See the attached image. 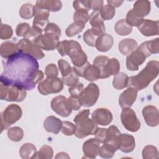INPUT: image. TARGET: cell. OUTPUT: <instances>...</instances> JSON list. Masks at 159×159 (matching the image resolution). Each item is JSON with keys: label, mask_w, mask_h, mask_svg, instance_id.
<instances>
[{"label": "cell", "mask_w": 159, "mask_h": 159, "mask_svg": "<svg viewBox=\"0 0 159 159\" xmlns=\"http://www.w3.org/2000/svg\"><path fill=\"white\" fill-rule=\"evenodd\" d=\"M61 131L65 135L71 136L75 135L76 131L75 125L69 121H62Z\"/></svg>", "instance_id": "obj_43"}, {"label": "cell", "mask_w": 159, "mask_h": 159, "mask_svg": "<svg viewBox=\"0 0 159 159\" xmlns=\"http://www.w3.org/2000/svg\"><path fill=\"white\" fill-rule=\"evenodd\" d=\"M100 142L95 138H91L84 142L83 152L85 158H95L99 154L100 150Z\"/></svg>", "instance_id": "obj_18"}, {"label": "cell", "mask_w": 159, "mask_h": 159, "mask_svg": "<svg viewBox=\"0 0 159 159\" xmlns=\"http://www.w3.org/2000/svg\"><path fill=\"white\" fill-rule=\"evenodd\" d=\"M111 112L106 108H98L91 114L92 120L97 124L102 126L109 125L112 120Z\"/></svg>", "instance_id": "obj_15"}, {"label": "cell", "mask_w": 159, "mask_h": 159, "mask_svg": "<svg viewBox=\"0 0 159 159\" xmlns=\"http://www.w3.org/2000/svg\"><path fill=\"white\" fill-rule=\"evenodd\" d=\"M116 32L119 35L124 36L130 34L132 30V27L129 25L125 19H120L118 20L114 26Z\"/></svg>", "instance_id": "obj_34"}, {"label": "cell", "mask_w": 159, "mask_h": 159, "mask_svg": "<svg viewBox=\"0 0 159 159\" xmlns=\"http://www.w3.org/2000/svg\"><path fill=\"white\" fill-rule=\"evenodd\" d=\"M123 2H124L123 1H111V0L107 1V4L112 6L114 8L119 7L123 3Z\"/></svg>", "instance_id": "obj_60"}, {"label": "cell", "mask_w": 159, "mask_h": 159, "mask_svg": "<svg viewBox=\"0 0 159 159\" xmlns=\"http://www.w3.org/2000/svg\"><path fill=\"white\" fill-rule=\"evenodd\" d=\"M132 10L136 16L143 19L150 12V2L147 0L136 1L134 4Z\"/></svg>", "instance_id": "obj_24"}, {"label": "cell", "mask_w": 159, "mask_h": 159, "mask_svg": "<svg viewBox=\"0 0 159 159\" xmlns=\"http://www.w3.org/2000/svg\"><path fill=\"white\" fill-rule=\"evenodd\" d=\"M146 47L151 55L158 53L159 52V39L156 38L149 41H146Z\"/></svg>", "instance_id": "obj_50"}, {"label": "cell", "mask_w": 159, "mask_h": 159, "mask_svg": "<svg viewBox=\"0 0 159 159\" xmlns=\"http://www.w3.org/2000/svg\"><path fill=\"white\" fill-rule=\"evenodd\" d=\"M84 89V85L82 83L78 82L75 86L70 87L68 89V92L71 94V96L79 97L80 95L81 94Z\"/></svg>", "instance_id": "obj_55"}, {"label": "cell", "mask_w": 159, "mask_h": 159, "mask_svg": "<svg viewBox=\"0 0 159 159\" xmlns=\"http://www.w3.org/2000/svg\"><path fill=\"white\" fill-rule=\"evenodd\" d=\"M120 63L117 58H112L107 61L106 71L107 76L109 77L112 75H116L119 72Z\"/></svg>", "instance_id": "obj_35"}, {"label": "cell", "mask_w": 159, "mask_h": 159, "mask_svg": "<svg viewBox=\"0 0 159 159\" xmlns=\"http://www.w3.org/2000/svg\"><path fill=\"white\" fill-rule=\"evenodd\" d=\"M142 157L144 159L158 158V151L155 146L149 145L145 146L142 152Z\"/></svg>", "instance_id": "obj_39"}, {"label": "cell", "mask_w": 159, "mask_h": 159, "mask_svg": "<svg viewBox=\"0 0 159 159\" xmlns=\"http://www.w3.org/2000/svg\"><path fill=\"white\" fill-rule=\"evenodd\" d=\"M45 74L47 76H58V71L56 65L50 63L47 65L45 70Z\"/></svg>", "instance_id": "obj_56"}, {"label": "cell", "mask_w": 159, "mask_h": 159, "mask_svg": "<svg viewBox=\"0 0 159 159\" xmlns=\"http://www.w3.org/2000/svg\"><path fill=\"white\" fill-rule=\"evenodd\" d=\"M120 120L123 126L130 132H135L140 128V122L137 118L135 111L130 107L122 108Z\"/></svg>", "instance_id": "obj_9"}, {"label": "cell", "mask_w": 159, "mask_h": 159, "mask_svg": "<svg viewBox=\"0 0 159 159\" xmlns=\"http://www.w3.org/2000/svg\"><path fill=\"white\" fill-rule=\"evenodd\" d=\"M31 27L28 23L23 22L19 24L16 29V33L18 37H24V38L30 31Z\"/></svg>", "instance_id": "obj_47"}, {"label": "cell", "mask_w": 159, "mask_h": 159, "mask_svg": "<svg viewBox=\"0 0 159 159\" xmlns=\"http://www.w3.org/2000/svg\"><path fill=\"white\" fill-rule=\"evenodd\" d=\"M104 1L102 0H94L89 1V4L90 8L93 9L94 11H99L101 7L103 6Z\"/></svg>", "instance_id": "obj_59"}, {"label": "cell", "mask_w": 159, "mask_h": 159, "mask_svg": "<svg viewBox=\"0 0 159 159\" xmlns=\"http://www.w3.org/2000/svg\"><path fill=\"white\" fill-rule=\"evenodd\" d=\"M120 130L116 125H111L107 129V135L103 143L104 145L116 152L118 149L119 137L120 134Z\"/></svg>", "instance_id": "obj_17"}, {"label": "cell", "mask_w": 159, "mask_h": 159, "mask_svg": "<svg viewBox=\"0 0 159 159\" xmlns=\"http://www.w3.org/2000/svg\"><path fill=\"white\" fill-rule=\"evenodd\" d=\"M68 56L71 58L73 66H82L88 61L87 55L83 51L80 44L73 40H71V48Z\"/></svg>", "instance_id": "obj_10"}, {"label": "cell", "mask_w": 159, "mask_h": 159, "mask_svg": "<svg viewBox=\"0 0 159 159\" xmlns=\"http://www.w3.org/2000/svg\"><path fill=\"white\" fill-rule=\"evenodd\" d=\"M99 96V88L97 84L91 83L89 84L78 97L81 106L89 107L97 102Z\"/></svg>", "instance_id": "obj_8"}, {"label": "cell", "mask_w": 159, "mask_h": 159, "mask_svg": "<svg viewBox=\"0 0 159 159\" xmlns=\"http://www.w3.org/2000/svg\"><path fill=\"white\" fill-rule=\"evenodd\" d=\"M68 103L70 104V107L71 108L72 110L78 111L81 108V105L80 102L78 97L71 96L70 97H69L68 98Z\"/></svg>", "instance_id": "obj_57"}, {"label": "cell", "mask_w": 159, "mask_h": 159, "mask_svg": "<svg viewBox=\"0 0 159 159\" xmlns=\"http://www.w3.org/2000/svg\"><path fill=\"white\" fill-rule=\"evenodd\" d=\"M138 47V43L133 39L128 38L122 40L119 43V50L125 56H129Z\"/></svg>", "instance_id": "obj_26"}, {"label": "cell", "mask_w": 159, "mask_h": 159, "mask_svg": "<svg viewBox=\"0 0 159 159\" xmlns=\"http://www.w3.org/2000/svg\"><path fill=\"white\" fill-rule=\"evenodd\" d=\"M35 6L48 11L57 12L61 9L62 3L60 1L57 0H39L36 1Z\"/></svg>", "instance_id": "obj_28"}, {"label": "cell", "mask_w": 159, "mask_h": 159, "mask_svg": "<svg viewBox=\"0 0 159 159\" xmlns=\"http://www.w3.org/2000/svg\"><path fill=\"white\" fill-rule=\"evenodd\" d=\"M73 6L76 11L88 12L91 9L89 1H74L73 2Z\"/></svg>", "instance_id": "obj_52"}, {"label": "cell", "mask_w": 159, "mask_h": 159, "mask_svg": "<svg viewBox=\"0 0 159 159\" xmlns=\"http://www.w3.org/2000/svg\"><path fill=\"white\" fill-rule=\"evenodd\" d=\"M125 20L126 22L130 26H132V27L135 26V27H138L140 25L142 22L143 21V19L140 18L139 17L136 16L135 14V13L134 12L133 10L131 9L127 13L126 17H125Z\"/></svg>", "instance_id": "obj_42"}, {"label": "cell", "mask_w": 159, "mask_h": 159, "mask_svg": "<svg viewBox=\"0 0 159 159\" xmlns=\"http://www.w3.org/2000/svg\"><path fill=\"white\" fill-rule=\"evenodd\" d=\"M90 111L84 109L80 111L74 118L76 131L75 135L79 139H83L89 135H94L98 127V125L89 119Z\"/></svg>", "instance_id": "obj_3"}, {"label": "cell", "mask_w": 159, "mask_h": 159, "mask_svg": "<svg viewBox=\"0 0 159 159\" xmlns=\"http://www.w3.org/2000/svg\"><path fill=\"white\" fill-rule=\"evenodd\" d=\"M58 42L59 37L57 35L44 33L36 40L35 43L41 49L45 50H53L57 48Z\"/></svg>", "instance_id": "obj_13"}, {"label": "cell", "mask_w": 159, "mask_h": 159, "mask_svg": "<svg viewBox=\"0 0 159 159\" xmlns=\"http://www.w3.org/2000/svg\"><path fill=\"white\" fill-rule=\"evenodd\" d=\"M19 50L17 43L11 41H6L1 45L0 54L2 58L7 59L17 53Z\"/></svg>", "instance_id": "obj_25"}, {"label": "cell", "mask_w": 159, "mask_h": 159, "mask_svg": "<svg viewBox=\"0 0 159 159\" xmlns=\"http://www.w3.org/2000/svg\"><path fill=\"white\" fill-rule=\"evenodd\" d=\"M105 33V31L99 29L93 28L88 29L83 35V40L90 47H95L96 42L98 37Z\"/></svg>", "instance_id": "obj_27"}, {"label": "cell", "mask_w": 159, "mask_h": 159, "mask_svg": "<svg viewBox=\"0 0 159 159\" xmlns=\"http://www.w3.org/2000/svg\"><path fill=\"white\" fill-rule=\"evenodd\" d=\"M89 21L92 28L99 29L106 32V27L104 24V20L101 17L99 11H93L89 15Z\"/></svg>", "instance_id": "obj_31"}, {"label": "cell", "mask_w": 159, "mask_h": 159, "mask_svg": "<svg viewBox=\"0 0 159 159\" xmlns=\"http://www.w3.org/2000/svg\"><path fill=\"white\" fill-rule=\"evenodd\" d=\"M89 18V15L87 11H75L73 14L74 22H81L86 24Z\"/></svg>", "instance_id": "obj_48"}, {"label": "cell", "mask_w": 159, "mask_h": 159, "mask_svg": "<svg viewBox=\"0 0 159 159\" xmlns=\"http://www.w3.org/2000/svg\"><path fill=\"white\" fill-rule=\"evenodd\" d=\"M139 30L146 37H150L158 35V21L150 19H143L140 25L138 27Z\"/></svg>", "instance_id": "obj_20"}, {"label": "cell", "mask_w": 159, "mask_h": 159, "mask_svg": "<svg viewBox=\"0 0 159 159\" xmlns=\"http://www.w3.org/2000/svg\"><path fill=\"white\" fill-rule=\"evenodd\" d=\"M147 47L146 42L142 43L139 47L132 52L126 58V67L130 71H137L145 59L150 56Z\"/></svg>", "instance_id": "obj_4"}, {"label": "cell", "mask_w": 159, "mask_h": 159, "mask_svg": "<svg viewBox=\"0 0 159 159\" xmlns=\"http://www.w3.org/2000/svg\"><path fill=\"white\" fill-rule=\"evenodd\" d=\"M13 35L12 27L7 25L1 23L0 25V38L2 40L9 39Z\"/></svg>", "instance_id": "obj_46"}, {"label": "cell", "mask_w": 159, "mask_h": 159, "mask_svg": "<svg viewBox=\"0 0 159 159\" xmlns=\"http://www.w3.org/2000/svg\"><path fill=\"white\" fill-rule=\"evenodd\" d=\"M135 147V140L134 136L127 134H120L119 137L118 149L124 153H130Z\"/></svg>", "instance_id": "obj_21"}, {"label": "cell", "mask_w": 159, "mask_h": 159, "mask_svg": "<svg viewBox=\"0 0 159 159\" xmlns=\"http://www.w3.org/2000/svg\"><path fill=\"white\" fill-rule=\"evenodd\" d=\"M159 73V62L156 60L148 61L145 67L137 75L129 78L127 87L136 89L137 91L147 88L148 84L158 76Z\"/></svg>", "instance_id": "obj_2"}, {"label": "cell", "mask_w": 159, "mask_h": 159, "mask_svg": "<svg viewBox=\"0 0 159 159\" xmlns=\"http://www.w3.org/2000/svg\"><path fill=\"white\" fill-rule=\"evenodd\" d=\"M34 6L30 3L24 4L19 9V16L25 19H29L34 17Z\"/></svg>", "instance_id": "obj_40"}, {"label": "cell", "mask_w": 159, "mask_h": 159, "mask_svg": "<svg viewBox=\"0 0 159 159\" xmlns=\"http://www.w3.org/2000/svg\"><path fill=\"white\" fill-rule=\"evenodd\" d=\"M42 32H43L42 30L32 26L31 27L30 31L25 38L29 40V41L35 43L36 40L42 34Z\"/></svg>", "instance_id": "obj_51"}, {"label": "cell", "mask_w": 159, "mask_h": 159, "mask_svg": "<svg viewBox=\"0 0 159 159\" xmlns=\"http://www.w3.org/2000/svg\"><path fill=\"white\" fill-rule=\"evenodd\" d=\"M84 27L85 24L83 23L74 22L66 29L65 34L69 37H73L80 33L84 28Z\"/></svg>", "instance_id": "obj_38"}, {"label": "cell", "mask_w": 159, "mask_h": 159, "mask_svg": "<svg viewBox=\"0 0 159 159\" xmlns=\"http://www.w3.org/2000/svg\"><path fill=\"white\" fill-rule=\"evenodd\" d=\"M116 152L111 149L110 148L105 146L104 145H102L100 147V150L99 152V155L101 158H112L115 153Z\"/></svg>", "instance_id": "obj_54"}, {"label": "cell", "mask_w": 159, "mask_h": 159, "mask_svg": "<svg viewBox=\"0 0 159 159\" xmlns=\"http://www.w3.org/2000/svg\"><path fill=\"white\" fill-rule=\"evenodd\" d=\"M22 114L21 107L17 104L9 105L1 113V132L19 120Z\"/></svg>", "instance_id": "obj_6"}, {"label": "cell", "mask_w": 159, "mask_h": 159, "mask_svg": "<svg viewBox=\"0 0 159 159\" xmlns=\"http://www.w3.org/2000/svg\"><path fill=\"white\" fill-rule=\"evenodd\" d=\"M129 76L124 72H119L114 75L112 81V86L117 89H122L127 87Z\"/></svg>", "instance_id": "obj_33"}, {"label": "cell", "mask_w": 159, "mask_h": 159, "mask_svg": "<svg viewBox=\"0 0 159 159\" xmlns=\"http://www.w3.org/2000/svg\"><path fill=\"white\" fill-rule=\"evenodd\" d=\"M58 65L62 76H65L72 71V68L70 65L63 59H60L58 61Z\"/></svg>", "instance_id": "obj_49"}, {"label": "cell", "mask_w": 159, "mask_h": 159, "mask_svg": "<svg viewBox=\"0 0 159 159\" xmlns=\"http://www.w3.org/2000/svg\"><path fill=\"white\" fill-rule=\"evenodd\" d=\"M61 80L66 86L71 87L79 82V76L76 75L72 70V71L70 74L65 76H62Z\"/></svg>", "instance_id": "obj_44"}, {"label": "cell", "mask_w": 159, "mask_h": 159, "mask_svg": "<svg viewBox=\"0 0 159 159\" xmlns=\"http://www.w3.org/2000/svg\"><path fill=\"white\" fill-rule=\"evenodd\" d=\"M71 48V40H63L59 42L57 44V48L58 53L61 56L63 57L65 55H68Z\"/></svg>", "instance_id": "obj_45"}, {"label": "cell", "mask_w": 159, "mask_h": 159, "mask_svg": "<svg viewBox=\"0 0 159 159\" xmlns=\"http://www.w3.org/2000/svg\"><path fill=\"white\" fill-rule=\"evenodd\" d=\"M113 43V37L111 35L105 33L98 37L95 47L98 51L106 52L109 51L112 48Z\"/></svg>", "instance_id": "obj_23"}, {"label": "cell", "mask_w": 159, "mask_h": 159, "mask_svg": "<svg viewBox=\"0 0 159 159\" xmlns=\"http://www.w3.org/2000/svg\"><path fill=\"white\" fill-rule=\"evenodd\" d=\"M99 13L104 20H109L114 17L116 14V11L114 7L109 4H106L101 7Z\"/></svg>", "instance_id": "obj_41"}, {"label": "cell", "mask_w": 159, "mask_h": 159, "mask_svg": "<svg viewBox=\"0 0 159 159\" xmlns=\"http://www.w3.org/2000/svg\"><path fill=\"white\" fill-rule=\"evenodd\" d=\"M44 33H48L52 34L55 35H57L58 37H60L61 35V29L58 27V25H57L55 23L50 22L48 23L47 26L45 27L44 29Z\"/></svg>", "instance_id": "obj_53"}, {"label": "cell", "mask_w": 159, "mask_h": 159, "mask_svg": "<svg viewBox=\"0 0 159 159\" xmlns=\"http://www.w3.org/2000/svg\"><path fill=\"white\" fill-rule=\"evenodd\" d=\"M55 158H70V156L66 153L63 152L58 153Z\"/></svg>", "instance_id": "obj_61"}, {"label": "cell", "mask_w": 159, "mask_h": 159, "mask_svg": "<svg viewBox=\"0 0 159 159\" xmlns=\"http://www.w3.org/2000/svg\"><path fill=\"white\" fill-rule=\"evenodd\" d=\"M53 156V151L50 146L43 145L39 151L37 152L33 158L40 159H51Z\"/></svg>", "instance_id": "obj_37"}, {"label": "cell", "mask_w": 159, "mask_h": 159, "mask_svg": "<svg viewBox=\"0 0 159 159\" xmlns=\"http://www.w3.org/2000/svg\"><path fill=\"white\" fill-rule=\"evenodd\" d=\"M109 59V58L106 56L100 55L96 57L93 60V65L96 66L99 70L101 73V79L109 78L106 71V65Z\"/></svg>", "instance_id": "obj_30"}, {"label": "cell", "mask_w": 159, "mask_h": 159, "mask_svg": "<svg viewBox=\"0 0 159 159\" xmlns=\"http://www.w3.org/2000/svg\"><path fill=\"white\" fill-rule=\"evenodd\" d=\"M61 125L62 121L53 116H48L43 121V127L45 130L55 134H58L60 130H61Z\"/></svg>", "instance_id": "obj_22"}, {"label": "cell", "mask_w": 159, "mask_h": 159, "mask_svg": "<svg viewBox=\"0 0 159 159\" xmlns=\"http://www.w3.org/2000/svg\"><path fill=\"white\" fill-rule=\"evenodd\" d=\"M63 82L57 76H47L39 83L37 89L42 95H48L52 93H58L63 88Z\"/></svg>", "instance_id": "obj_7"}, {"label": "cell", "mask_w": 159, "mask_h": 159, "mask_svg": "<svg viewBox=\"0 0 159 159\" xmlns=\"http://www.w3.org/2000/svg\"><path fill=\"white\" fill-rule=\"evenodd\" d=\"M27 96L26 90L14 85H7L1 83L0 98L6 101L22 102Z\"/></svg>", "instance_id": "obj_5"}, {"label": "cell", "mask_w": 159, "mask_h": 159, "mask_svg": "<svg viewBox=\"0 0 159 159\" xmlns=\"http://www.w3.org/2000/svg\"><path fill=\"white\" fill-rule=\"evenodd\" d=\"M17 44L20 51L32 56L36 60H40L45 57L41 48L35 43L32 42L25 38L20 39Z\"/></svg>", "instance_id": "obj_12"}, {"label": "cell", "mask_w": 159, "mask_h": 159, "mask_svg": "<svg viewBox=\"0 0 159 159\" xmlns=\"http://www.w3.org/2000/svg\"><path fill=\"white\" fill-rule=\"evenodd\" d=\"M50 11L47 9L40 8L36 6L34 9V20L32 26L37 27L43 31L48 24V17Z\"/></svg>", "instance_id": "obj_14"}, {"label": "cell", "mask_w": 159, "mask_h": 159, "mask_svg": "<svg viewBox=\"0 0 159 159\" xmlns=\"http://www.w3.org/2000/svg\"><path fill=\"white\" fill-rule=\"evenodd\" d=\"M2 65L0 81L4 84L32 90L44 78L37 60L20 50L3 61Z\"/></svg>", "instance_id": "obj_1"}, {"label": "cell", "mask_w": 159, "mask_h": 159, "mask_svg": "<svg viewBox=\"0 0 159 159\" xmlns=\"http://www.w3.org/2000/svg\"><path fill=\"white\" fill-rule=\"evenodd\" d=\"M137 93L138 91L136 89L131 87L123 91L119 98L120 106L122 108L130 107L137 99Z\"/></svg>", "instance_id": "obj_19"}, {"label": "cell", "mask_w": 159, "mask_h": 159, "mask_svg": "<svg viewBox=\"0 0 159 159\" xmlns=\"http://www.w3.org/2000/svg\"><path fill=\"white\" fill-rule=\"evenodd\" d=\"M36 147L32 143H25L19 148V155L23 159L33 158L37 152Z\"/></svg>", "instance_id": "obj_29"}, {"label": "cell", "mask_w": 159, "mask_h": 159, "mask_svg": "<svg viewBox=\"0 0 159 159\" xmlns=\"http://www.w3.org/2000/svg\"><path fill=\"white\" fill-rule=\"evenodd\" d=\"M50 106L55 112L63 117L69 116L72 111L68 103V98L61 95L53 98L51 101Z\"/></svg>", "instance_id": "obj_11"}, {"label": "cell", "mask_w": 159, "mask_h": 159, "mask_svg": "<svg viewBox=\"0 0 159 159\" xmlns=\"http://www.w3.org/2000/svg\"><path fill=\"white\" fill-rule=\"evenodd\" d=\"M83 78L89 81H96L101 79V73L98 68L94 65L89 64L85 69Z\"/></svg>", "instance_id": "obj_32"}, {"label": "cell", "mask_w": 159, "mask_h": 159, "mask_svg": "<svg viewBox=\"0 0 159 159\" xmlns=\"http://www.w3.org/2000/svg\"><path fill=\"white\" fill-rule=\"evenodd\" d=\"M142 116L147 125L156 127L159 124L158 109L152 105L145 106L142 109Z\"/></svg>", "instance_id": "obj_16"}, {"label": "cell", "mask_w": 159, "mask_h": 159, "mask_svg": "<svg viewBox=\"0 0 159 159\" xmlns=\"http://www.w3.org/2000/svg\"><path fill=\"white\" fill-rule=\"evenodd\" d=\"M94 135L95 139H96L100 143H104L107 135V129L98 127Z\"/></svg>", "instance_id": "obj_58"}, {"label": "cell", "mask_w": 159, "mask_h": 159, "mask_svg": "<svg viewBox=\"0 0 159 159\" xmlns=\"http://www.w3.org/2000/svg\"><path fill=\"white\" fill-rule=\"evenodd\" d=\"M24 130L21 127L14 126L11 127L7 130L9 139L13 142H19L24 137Z\"/></svg>", "instance_id": "obj_36"}]
</instances>
